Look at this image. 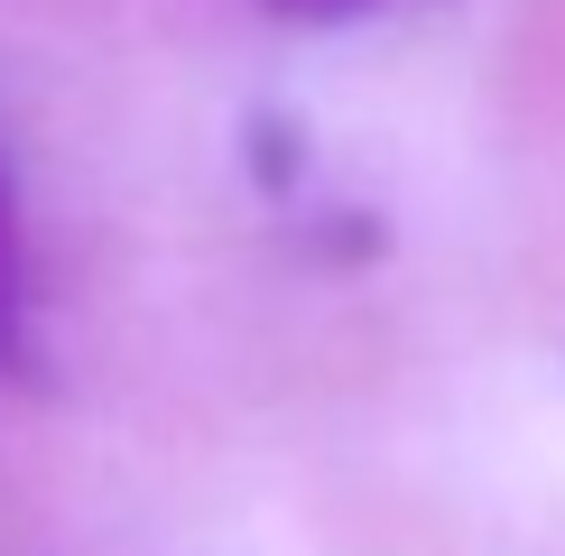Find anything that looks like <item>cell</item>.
Instances as JSON below:
<instances>
[{"label":"cell","instance_id":"cell-1","mask_svg":"<svg viewBox=\"0 0 565 556\" xmlns=\"http://www.w3.org/2000/svg\"><path fill=\"white\" fill-rule=\"evenodd\" d=\"M278 10H297V19H343V10H371V0H278Z\"/></svg>","mask_w":565,"mask_h":556}]
</instances>
